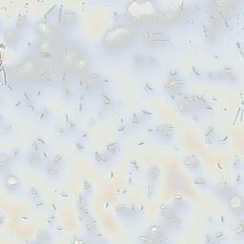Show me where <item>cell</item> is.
<instances>
[{
    "mask_svg": "<svg viewBox=\"0 0 244 244\" xmlns=\"http://www.w3.org/2000/svg\"><path fill=\"white\" fill-rule=\"evenodd\" d=\"M5 184L9 190H16L19 186V181L14 175H7L5 176Z\"/></svg>",
    "mask_w": 244,
    "mask_h": 244,
    "instance_id": "obj_1",
    "label": "cell"
},
{
    "mask_svg": "<svg viewBox=\"0 0 244 244\" xmlns=\"http://www.w3.org/2000/svg\"><path fill=\"white\" fill-rule=\"evenodd\" d=\"M148 178H150V180H152L153 182L154 181H157L159 178V168L157 166H152L150 168L149 172H148Z\"/></svg>",
    "mask_w": 244,
    "mask_h": 244,
    "instance_id": "obj_2",
    "label": "cell"
},
{
    "mask_svg": "<svg viewBox=\"0 0 244 244\" xmlns=\"http://www.w3.org/2000/svg\"><path fill=\"white\" fill-rule=\"evenodd\" d=\"M27 160L30 165L32 166H36L39 162H40V157H39V154L38 153H34V152H32L31 154H29L28 157H27Z\"/></svg>",
    "mask_w": 244,
    "mask_h": 244,
    "instance_id": "obj_3",
    "label": "cell"
},
{
    "mask_svg": "<svg viewBox=\"0 0 244 244\" xmlns=\"http://www.w3.org/2000/svg\"><path fill=\"white\" fill-rule=\"evenodd\" d=\"M45 173L49 176H57L59 175V169L56 168L51 163H50L47 167H45Z\"/></svg>",
    "mask_w": 244,
    "mask_h": 244,
    "instance_id": "obj_4",
    "label": "cell"
},
{
    "mask_svg": "<svg viewBox=\"0 0 244 244\" xmlns=\"http://www.w3.org/2000/svg\"><path fill=\"white\" fill-rule=\"evenodd\" d=\"M63 161H64V158H63V157H62V155L60 154H55L54 157L51 158V161L50 162V163H51L53 164L54 166H55L56 168H60L61 167V165H62V163H63Z\"/></svg>",
    "mask_w": 244,
    "mask_h": 244,
    "instance_id": "obj_5",
    "label": "cell"
},
{
    "mask_svg": "<svg viewBox=\"0 0 244 244\" xmlns=\"http://www.w3.org/2000/svg\"><path fill=\"white\" fill-rule=\"evenodd\" d=\"M11 162H12L11 157H10L8 154H1V157H0V165H1L2 169H5V167L9 166Z\"/></svg>",
    "mask_w": 244,
    "mask_h": 244,
    "instance_id": "obj_6",
    "label": "cell"
},
{
    "mask_svg": "<svg viewBox=\"0 0 244 244\" xmlns=\"http://www.w3.org/2000/svg\"><path fill=\"white\" fill-rule=\"evenodd\" d=\"M5 36H6L7 40L9 42H11V41H15L16 39V33H15V31H11V30H7V32L5 33Z\"/></svg>",
    "mask_w": 244,
    "mask_h": 244,
    "instance_id": "obj_7",
    "label": "cell"
},
{
    "mask_svg": "<svg viewBox=\"0 0 244 244\" xmlns=\"http://www.w3.org/2000/svg\"><path fill=\"white\" fill-rule=\"evenodd\" d=\"M189 107H190L189 104H187V103L184 101H181V102L178 103V109L180 111V113H186L187 112H188L190 110Z\"/></svg>",
    "mask_w": 244,
    "mask_h": 244,
    "instance_id": "obj_8",
    "label": "cell"
},
{
    "mask_svg": "<svg viewBox=\"0 0 244 244\" xmlns=\"http://www.w3.org/2000/svg\"><path fill=\"white\" fill-rule=\"evenodd\" d=\"M96 160L99 163H101V164H103V163H107V160H108V157H106L105 154H98V153H96Z\"/></svg>",
    "mask_w": 244,
    "mask_h": 244,
    "instance_id": "obj_9",
    "label": "cell"
},
{
    "mask_svg": "<svg viewBox=\"0 0 244 244\" xmlns=\"http://www.w3.org/2000/svg\"><path fill=\"white\" fill-rule=\"evenodd\" d=\"M30 195H31V196H32L33 198H34V199H37L38 198H39V192L36 190L35 188H31V190H30Z\"/></svg>",
    "mask_w": 244,
    "mask_h": 244,
    "instance_id": "obj_10",
    "label": "cell"
},
{
    "mask_svg": "<svg viewBox=\"0 0 244 244\" xmlns=\"http://www.w3.org/2000/svg\"><path fill=\"white\" fill-rule=\"evenodd\" d=\"M76 129H77L76 124L74 121H70L69 122V130H71V131H75Z\"/></svg>",
    "mask_w": 244,
    "mask_h": 244,
    "instance_id": "obj_11",
    "label": "cell"
},
{
    "mask_svg": "<svg viewBox=\"0 0 244 244\" xmlns=\"http://www.w3.org/2000/svg\"><path fill=\"white\" fill-rule=\"evenodd\" d=\"M64 92H63V93H64V96L67 97V98H69V97H72V92L69 90V89H67V88H65V89L63 90Z\"/></svg>",
    "mask_w": 244,
    "mask_h": 244,
    "instance_id": "obj_12",
    "label": "cell"
},
{
    "mask_svg": "<svg viewBox=\"0 0 244 244\" xmlns=\"http://www.w3.org/2000/svg\"><path fill=\"white\" fill-rule=\"evenodd\" d=\"M28 109H29L30 111H31V110H32V111H34V110H36L35 106H34V105H33V104H30V105H29V108H28Z\"/></svg>",
    "mask_w": 244,
    "mask_h": 244,
    "instance_id": "obj_13",
    "label": "cell"
}]
</instances>
